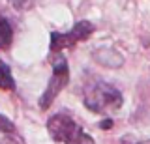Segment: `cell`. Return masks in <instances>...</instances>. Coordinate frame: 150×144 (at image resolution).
<instances>
[{
    "mask_svg": "<svg viewBox=\"0 0 150 144\" xmlns=\"http://www.w3.org/2000/svg\"><path fill=\"white\" fill-rule=\"evenodd\" d=\"M122 94L112 84L107 82H92L84 90V105L98 114H111L122 107Z\"/></svg>",
    "mask_w": 150,
    "mask_h": 144,
    "instance_id": "1",
    "label": "cell"
},
{
    "mask_svg": "<svg viewBox=\"0 0 150 144\" xmlns=\"http://www.w3.org/2000/svg\"><path fill=\"white\" fill-rule=\"evenodd\" d=\"M47 131L51 138L62 144H96L90 135L81 129L71 116L68 114H54L47 120Z\"/></svg>",
    "mask_w": 150,
    "mask_h": 144,
    "instance_id": "2",
    "label": "cell"
},
{
    "mask_svg": "<svg viewBox=\"0 0 150 144\" xmlns=\"http://www.w3.org/2000/svg\"><path fill=\"white\" fill-rule=\"evenodd\" d=\"M69 82V67L68 62L62 54H56L53 60V77H51L49 84H47L43 96L40 97V109H49L51 103L54 101V97L62 92V88Z\"/></svg>",
    "mask_w": 150,
    "mask_h": 144,
    "instance_id": "3",
    "label": "cell"
},
{
    "mask_svg": "<svg viewBox=\"0 0 150 144\" xmlns=\"http://www.w3.org/2000/svg\"><path fill=\"white\" fill-rule=\"evenodd\" d=\"M94 32V25L90 21H79L69 32H53L51 34V51L58 53L62 49L73 47L79 41H84L92 36Z\"/></svg>",
    "mask_w": 150,
    "mask_h": 144,
    "instance_id": "4",
    "label": "cell"
},
{
    "mask_svg": "<svg viewBox=\"0 0 150 144\" xmlns=\"http://www.w3.org/2000/svg\"><path fill=\"white\" fill-rule=\"evenodd\" d=\"M94 56L98 58V62L103 64V66H109V67H118L122 66V56L118 53H115L112 49H101V51H96Z\"/></svg>",
    "mask_w": 150,
    "mask_h": 144,
    "instance_id": "5",
    "label": "cell"
},
{
    "mask_svg": "<svg viewBox=\"0 0 150 144\" xmlns=\"http://www.w3.org/2000/svg\"><path fill=\"white\" fill-rule=\"evenodd\" d=\"M13 88H15V81L11 77V69L0 60V90H13Z\"/></svg>",
    "mask_w": 150,
    "mask_h": 144,
    "instance_id": "6",
    "label": "cell"
},
{
    "mask_svg": "<svg viewBox=\"0 0 150 144\" xmlns=\"http://www.w3.org/2000/svg\"><path fill=\"white\" fill-rule=\"evenodd\" d=\"M13 39V30L9 26V22L0 15V49H8L9 43Z\"/></svg>",
    "mask_w": 150,
    "mask_h": 144,
    "instance_id": "7",
    "label": "cell"
},
{
    "mask_svg": "<svg viewBox=\"0 0 150 144\" xmlns=\"http://www.w3.org/2000/svg\"><path fill=\"white\" fill-rule=\"evenodd\" d=\"M15 131V125H13V122L9 118H6V116L0 114V133H13Z\"/></svg>",
    "mask_w": 150,
    "mask_h": 144,
    "instance_id": "8",
    "label": "cell"
},
{
    "mask_svg": "<svg viewBox=\"0 0 150 144\" xmlns=\"http://www.w3.org/2000/svg\"><path fill=\"white\" fill-rule=\"evenodd\" d=\"M11 2H13V6H15V8H19V10H26V8L32 6L34 0H11Z\"/></svg>",
    "mask_w": 150,
    "mask_h": 144,
    "instance_id": "9",
    "label": "cell"
},
{
    "mask_svg": "<svg viewBox=\"0 0 150 144\" xmlns=\"http://www.w3.org/2000/svg\"><path fill=\"white\" fill-rule=\"evenodd\" d=\"M0 144H19V142H17V140H15L13 137H9V135H8V137L0 138Z\"/></svg>",
    "mask_w": 150,
    "mask_h": 144,
    "instance_id": "10",
    "label": "cell"
},
{
    "mask_svg": "<svg viewBox=\"0 0 150 144\" xmlns=\"http://www.w3.org/2000/svg\"><path fill=\"white\" fill-rule=\"evenodd\" d=\"M111 125H112V122H111V120H103V122L100 124V127H103V129H109Z\"/></svg>",
    "mask_w": 150,
    "mask_h": 144,
    "instance_id": "11",
    "label": "cell"
},
{
    "mask_svg": "<svg viewBox=\"0 0 150 144\" xmlns=\"http://www.w3.org/2000/svg\"><path fill=\"white\" fill-rule=\"evenodd\" d=\"M139 144H150V140H144V142H139Z\"/></svg>",
    "mask_w": 150,
    "mask_h": 144,
    "instance_id": "12",
    "label": "cell"
}]
</instances>
